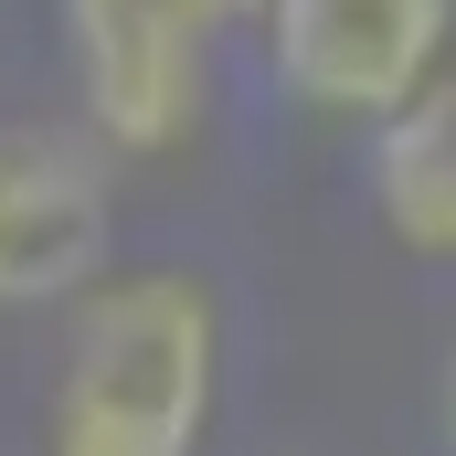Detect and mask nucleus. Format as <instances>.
Segmentation results:
<instances>
[{
	"label": "nucleus",
	"instance_id": "f257e3e1",
	"mask_svg": "<svg viewBox=\"0 0 456 456\" xmlns=\"http://www.w3.org/2000/svg\"><path fill=\"white\" fill-rule=\"evenodd\" d=\"M213 297L191 276H107L75 308L43 456H191L213 425Z\"/></svg>",
	"mask_w": 456,
	"mask_h": 456
},
{
	"label": "nucleus",
	"instance_id": "f03ea898",
	"mask_svg": "<svg viewBox=\"0 0 456 456\" xmlns=\"http://www.w3.org/2000/svg\"><path fill=\"white\" fill-rule=\"evenodd\" d=\"M244 11L265 0H64V43H75V86L107 149H170L202 117V64Z\"/></svg>",
	"mask_w": 456,
	"mask_h": 456
},
{
	"label": "nucleus",
	"instance_id": "7ed1b4c3",
	"mask_svg": "<svg viewBox=\"0 0 456 456\" xmlns=\"http://www.w3.org/2000/svg\"><path fill=\"white\" fill-rule=\"evenodd\" d=\"M456 0H265V64L308 117H393L436 86Z\"/></svg>",
	"mask_w": 456,
	"mask_h": 456
},
{
	"label": "nucleus",
	"instance_id": "20e7f679",
	"mask_svg": "<svg viewBox=\"0 0 456 456\" xmlns=\"http://www.w3.org/2000/svg\"><path fill=\"white\" fill-rule=\"evenodd\" d=\"M117 244L107 170L53 127H0V308L86 297Z\"/></svg>",
	"mask_w": 456,
	"mask_h": 456
},
{
	"label": "nucleus",
	"instance_id": "39448f33",
	"mask_svg": "<svg viewBox=\"0 0 456 456\" xmlns=\"http://www.w3.org/2000/svg\"><path fill=\"white\" fill-rule=\"evenodd\" d=\"M371 202L403 255H456V75L414 86L393 117H371Z\"/></svg>",
	"mask_w": 456,
	"mask_h": 456
},
{
	"label": "nucleus",
	"instance_id": "423d86ee",
	"mask_svg": "<svg viewBox=\"0 0 456 456\" xmlns=\"http://www.w3.org/2000/svg\"><path fill=\"white\" fill-rule=\"evenodd\" d=\"M436 425H446V446H456V361H446V393H436Z\"/></svg>",
	"mask_w": 456,
	"mask_h": 456
}]
</instances>
